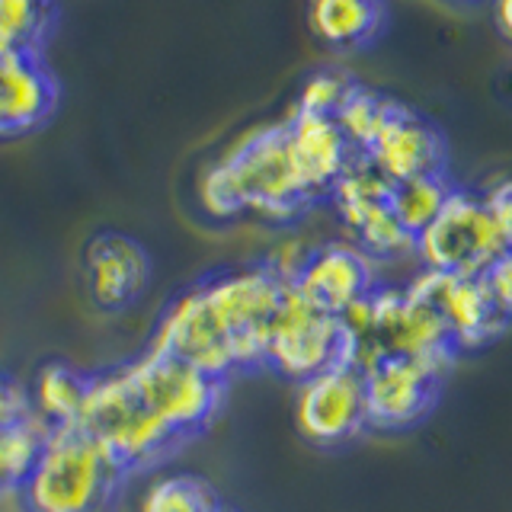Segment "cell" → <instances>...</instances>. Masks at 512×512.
Segmentation results:
<instances>
[{"instance_id": "cb8c5ba5", "label": "cell", "mask_w": 512, "mask_h": 512, "mask_svg": "<svg viewBox=\"0 0 512 512\" xmlns=\"http://www.w3.org/2000/svg\"><path fill=\"white\" fill-rule=\"evenodd\" d=\"M32 400L26 384L0 368V429H13L26 420H32Z\"/></svg>"}, {"instance_id": "9a60e30c", "label": "cell", "mask_w": 512, "mask_h": 512, "mask_svg": "<svg viewBox=\"0 0 512 512\" xmlns=\"http://www.w3.org/2000/svg\"><path fill=\"white\" fill-rule=\"evenodd\" d=\"M58 103L61 84L42 52L0 48V141L39 132Z\"/></svg>"}, {"instance_id": "4fadbf2b", "label": "cell", "mask_w": 512, "mask_h": 512, "mask_svg": "<svg viewBox=\"0 0 512 512\" xmlns=\"http://www.w3.org/2000/svg\"><path fill=\"white\" fill-rule=\"evenodd\" d=\"M362 160L391 186L407 183L416 176H436L448 167V148L436 125L420 112L397 103L388 122L381 125L375 141L368 144Z\"/></svg>"}, {"instance_id": "52a82bcc", "label": "cell", "mask_w": 512, "mask_h": 512, "mask_svg": "<svg viewBox=\"0 0 512 512\" xmlns=\"http://www.w3.org/2000/svg\"><path fill=\"white\" fill-rule=\"evenodd\" d=\"M413 253L423 269L445 272V276H480L506 247L490 218L484 196L471 189H452L442 212L416 234Z\"/></svg>"}, {"instance_id": "5b68a950", "label": "cell", "mask_w": 512, "mask_h": 512, "mask_svg": "<svg viewBox=\"0 0 512 512\" xmlns=\"http://www.w3.org/2000/svg\"><path fill=\"white\" fill-rule=\"evenodd\" d=\"M205 304L212 308L221 330L234 346L237 372L260 368L266 356V333L272 317L288 292V285L276 279L263 263L240 269H218L196 282Z\"/></svg>"}, {"instance_id": "9c48e42d", "label": "cell", "mask_w": 512, "mask_h": 512, "mask_svg": "<svg viewBox=\"0 0 512 512\" xmlns=\"http://www.w3.org/2000/svg\"><path fill=\"white\" fill-rule=\"evenodd\" d=\"M295 426L317 448H336L368 432L359 365H333L298 384Z\"/></svg>"}, {"instance_id": "ba28073f", "label": "cell", "mask_w": 512, "mask_h": 512, "mask_svg": "<svg viewBox=\"0 0 512 512\" xmlns=\"http://www.w3.org/2000/svg\"><path fill=\"white\" fill-rule=\"evenodd\" d=\"M448 368L410 359V356H375L362 365L365 423L372 432H404L423 423L436 407L439 388Z\"/></svg>"}, {"instance_id": "484cf974", "label": "cell", "mask_w": 512, "mask_h": 512, "mask_svg": "<svg viewBox=\"0 0 512 512\" xmlns=\"http://www.w3.org/2000/svg\"><path fill=\"white\" fill-rule=\"evenodd\" d=\"M484 202L490 208V218L496 224V231H500L503 247L512 253V180L493 186L484 196Z\"/></svg>"}, {"instance_id": "30bf717a", "label": "cell", "mask_w": 512, "mask_h": 512, "mask_svg": "<svg viewBox=\"0 0 512 512\" xmlns=\"http://www.w3.org/2000/svg\"><path fill=\"white\" fill-rule=\"evenodd\" d=\"M388 196L391 183L378 176L362 157L330 189V199L343 224L356 237V247L372 260H397V256L413 253V237L400 228Z\"/></svg>"}, {"instance_id": "ffe728a7", "label": "cell", "mask_w": 512, "mask_h": 512, "mask_svg": "<svg viewBox=\"0 0 512 512\" xmlns=\"http://www.w3.org/2000/svg\"><path fill=\"white\" fill-rule=\"evenodd\" d=\"M221 496L205 477L170 471L154 477L144 490L138 512H218Z\"/></svg>"}, {"instance_id": "7a4b0ae2", "label": "cell", "mask_w": 512, "mask_h": 512, "mask_svg": "<svg viewBox=\"0 0 512 512\" xmlns=\"http://www.w3.org/2000/svg\"><path fill=\"white\" fill-rule=\"evenodd\" d=\"M125 474L80 426H52L20 487L26 512H106Z\"/></svg>"}, {"instance_id": "2e32d148", "label": "cell", "mask_w": 512, "mask_h": 512, "mask_svg": "<svg viewBox=\"0 0 512 512\" xmlns=\"http://www.w3.org/2000/svg\"><path fill=\"white\" fill-rule=\"evenodd\" d=\"M285 138L295 173L311 202L330 196V189L340 183V176L359 160L333 116H314V112L292 109V116L285 119Z\"/></svg>"}, {"instance_id": "5bb4252c", "label": "cell", "mask_w": 512, "mask_h": 512, "mask_svg": "<svg viewBox=\"0 0 512 512\" xmlns=\"http://www.w3.org/2000/svg\"><path fill=\"white\" fill-rule=\"evenodd\" d=\"M410 288L436 308L448 340L458 352L484 346L509 327L496 314L480 276H445V272L423 269Z\"/></svg>"}, {"instance_id": "6da1fadb", "label": "cell", "mask_w": 512, "mask_h": 512, "mask_svg": "<svg viewBox=\"0 0 512 512\" xmlns=\"http://www.w3.org/2000/svg\"><path fill=\"white\" fill-rule=\"evenodd\" d=\"M199 205L215 221L256 215L272 224H288L301 218L314 202L288 154L285 122L253 128L215 164H208L199 176Z\"/></svg>"}, {"instance_id": "277c9868", "label": "cell", "mask_w": 512, "mask_h": 512, "mask_svg": "<svg viewBox=\"0 0 512 512\" xmlns=\"http://www.w3.org/2000/svg\"><path fill=\"white\" fill-rule=\"evenodd\" d=\"M128 388L164 423L183 445L215 423L224 400V384L208 378L180 359L167 356L154 346L141 352L138 359L119 365Z\"/></svg>"}, {"instance_id": "7c38bea8", "label": "cell", "mask_w": 512, "mask_h": 512, "mask_svg": "<svg viewBox=\"0 0 512 512\" xmlns=\"http://www.w3.org/2000/svg\"><path fill=\"white\" fill-rule=\"evenodd\" d=\"M292 288L314 311L343 317L352 304L365 301L378 288L375 260L365 256L356 244H343V240L314 247L295 272Z\"/></svg>"}, {"instance_id": "d6986e66", "label": "cell", "mask_w": 512, "mask_h": 512, "mask_svg": "<svg viewBox=\"0 0 512 512\" xmlns=\"http://www.w3.org/2000/svg\"><path fill=\"white\" fill-rule=\"evenodd\" d=\"M58 26V0H0V48L42 52Z\"/></svg>"}, {"instance_id": "e0dca14e", "label": "cell", "mask_w": 512, "mask_h": 512, "mask_svg": "<svg viewBox=\"0 0 512 512\" xmlns=\"http://www.w3.org/2000/svg\"><path fill=\"white\" fill-rule=\"evenodd\" d=\"M311 32L336 52H356L378 42L388 23L384 0H311Z\"/></svg>"}, {"instance_id": "603a6c76", "label": "cell", "mask_w": 512, "mask_h": 512, "mask_svg": "<svg viewBox=\"0 0 512 512\" xmlns=\"http://www.w3.org/2000/svg\"><path fill=\"white\" fill-rule=\"evenodd\" d=\"M356 84L349 74L343 71H317L304 80V87L298 93V112H314V116H333L340 109L343 96L349 93V87Z\"/></svg>"}, {"instance_id": "3957f363", "label": "cell", "mask_w": 512, "mask_h": 512, "mask_svg": "<svg viewBox=\"0 0 512 512\" xmlns=\"http://www.w3.org/2000/svg\"><path fill=\"white\" fill-rule=\"evenodd\" d=\"M77 426L103 445V452L119 464L125 477L160 468L183 448V442L128 388L122 368L93 372V388Z\"/></svg>"}, {"instance_id": "7402d4cb", "label": "cell", "mask_w": 512, "mask_h": 512, "mask_svg": "<svg viewBox=\"0 0 512 512\" xmlns=\"http://www.w3.org/2000/svg\"><path fill=\"white\" fill-rule=\"evenodd\" d=\"M394 106L397 100H391V96H381L362 84H352L349 93L343 96L340 109L333 112V122L340 125V132L352 144V151L362 157L368 151V144L381 132V125L388 122Z\"/></svg>"}, {"instance_id": "8fae6325", "label": "cell", "mask_w": 512, "mask_h": 512, "mask_svg": "<svg viewBox=\"0 0 512 512\" xmlns=\"http://www.w3.org/2000/svg\"><path fill=\"white\" fill-rule=\"evenodd\" d=\"M148 247L122 231H96L80 253V276L90 304L103 314H122L151 285Z\"/></svg>"}, {"instance_id": "4316f807", "label": "cell", "mask_w": 512, "mask_h": 512, "mask_svg": "<svg viewBox=\"0 0 512 512\" xmlns=\"http://www.w3.org/2000/svg\"><path fill=\"white\" fill-rule=\"evenodd\" d=\"M496 26L512 42V0H496Z\"/></svg>"}, {"instance_id": "d4e9b609", "label": "cell", "mask_w": 512, "mask_h": 512, "mask_svg": "<svg viewBox=\"0 0 512 512\" xmlns=\"http://www.w3.org/2000/svg\"><path fill=\"white\" fill-rule=\"evenodd\" d=\"M480 282H484L496 314H500L506 324H512V253L506 250L503 256H496V260L480 272Z\"/></svg>"}, {"instance_id": "44dd1931", "label": "cell", "mask_w": 512, "mask_h": 512, "mask_svg": "<svg viewBox=\"0 0 512 512\" xmlns=\"http://www.w3.org/2000/svg\"><path fill=\"white\" fill-rule=\"evenodd\" d=\"M452 189L455 186L448 180V173L416 176V180H407V183H394L388 202H391L394 218L400 221V228L416 240V234L442 212V205L452 196Z\"/></svg>"}, {"instance_id": "ac0fdd59", "label": "cell", "mask_w": 512, "mask_h": 512, "mask_svg": "<svg viewBox=\"0 0 512 512\" xmlns=\"http://www.w3.org/2000/svg\"><path fill=\"white\" fill-rule=\"evenodd\" d=\"M93 388V372L71 362H45L29 384V400L36 420L52 426H77Z\"/></svg>"}, {"instance_id": "83f0119b", "label": "cell", "mask_w": 512, "mask_h": 512, "mask_svg": "<svg viewBox=\"0 0 512 512\" xmlns=\"http://www.w3.org/2000/svg\"><path fill=\"white\" fill-rule=\"evenodd\" d=\"M218 512H237V509H231V506H224V503H221V509H218Z\"/></svg>"}, {"instance_id": "8992f818", "label": "cell", "mask_w": 512, "mask_h": 512, "mask_svg": "<svg viewBox=\"0 0 512 512\" xmlns=\"http://www.w3.org/2000/svg\"><path fill=\"white\" fill-rule=\"evenodd\" d=\"M263 365L301 384L333 365H356V340L349 336L340 317L314 311L288 285L266 333Z\"/></svg>"}]
</instances>
